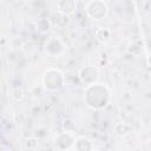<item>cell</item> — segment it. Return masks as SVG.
<instances>
[{"label": "cell", "instance_id": "7c38bea8", "mask_svg": "<svg viewBox=\"0 0 151 151\" xmlns=\"http://www.w3.org/2000/svg\"><path fill=\"white\" fill-rule=\"evenodd\" d=\"M24 1H25V2H28V1H31V0H24Z\"/></svg>", "mask_w": 151, "mask_h": 151}, {"label": "cell", "instance_id": "ba28073f", "mask_svg": "<svg viewBox=\"0 0 151 151\" xmlns=\"http://www.w3.org/2000/svg\"><path fill=\"white\" fill-rule=\"evenodd\" d=\"M74 147L77 150H91L92 149V145H91V142L87 139V138H84V137H80L76 140V144H74Z\"/></svg>", "mask_w": 151, "mask_h": 151}, {"label": "cell", "instance_id": "8fae6325", "mask_svg": "<svg viewBox=\"0 0 151 151\" xmlns=\"http://www.w3.org/2000/svg\"><path fill=\"white\" fill-rule=\"evenodd\" d=\"M38 26H39V28H40L41 31H47V29L50 28V26H51V21L47 20V19H41V20L38 22Z\"/></svg>", "mask_w": 151, "mask_h": 151}, {"label": "cell", "instance_id": "52a82bcc", "mask_svg": "<svg viewBox=\"0 0 151 151\" xmlns=\"http://www.w3.org/2000/svg\"><path fill=\"white\" fill-rule=\"evenodd\" d=\"M65 18H66V15L58 11V12H53V13L51 14L50 21H51L52 24L57 25V26H64V25L66 24V21H67V20H65Z\"/></svg>", "mask_w": 151, "mask_h": 151}, {"label": "cell", "instance_id": "9c48e42d", "mask_svg": "<svg viewBox=\"0 0 151 151\" xmlns=\"http://www.w3.org/2000/svg\"><path fill=\"white\" fill-rule=\"evenodd\" d=\"M96 39L99 42H106L110 39V31L105 28H100L96 32Z\"/></svg>", "mask_w": 151, "mask_h": 151}, {"label": "cell", "instance_id": "8992f818", "mask_svg": "<svg viewBox=\"0 0 151 151\" xmlns=\"http://www.w3.org/2000/svg\"><path fill=\"white\" fill-rule=\"evenodd\" d=\"M76 9V1L74 0H60L58 2V11L65 15L72 14Z\"/></svg>", "mask_w": 151, "mask_h": 151}, {"label": "cell", "instance_id": "30bf717a", "mask_svg": "<svg viewBox=\"0 0 151 151\" xmlns=\"http://www.w3.org/2000/svg\"><path fill=\"white\" fill-rule=\"evenodd\" d=\"M130 132V126L126 124H118L116 126V133L119 136H125Z\"/></svg>", "mask_w": 151, "mask_h": 151}, {"label": "cell", "instance_id": "5b68a950", "mask_svg": "<svg viewBox=\"0 0 151 151\" xmlns=\"http://www.w3.org/2000/svg\"><path fill=\"white\" fill-rule=\"evenodd\" d=\"M63 51H64V45H63V42L59 39L53 38V39L47 41V44H46V52L50 55H58Z\"/></svg>", "mask_w": 151, "mask_h": 151}, {"label": "cell", "instance_id": "7a4b0ae2", "mask_svg": "<svg viewBox=\"0 0 151 151\" xmlns=\"http://www.w3.org/2000/svg\"><path fill=\"white\" fill-rule=\"evenodd\" d=\"M44 85L47 90L51 91H55L58 88H60L64 84V76L59 70L55 68H51L48 71H46V73L44 74L42 78Z\"/></svg>", "mask_w": 151, "mask_h": 151}, {"label": "cell", "instance_id": "6da1fadb", "mask_svg": "<svg viewBox=\"0 0 151 151\" xmlns=\"http://www.w3.org/2000/svg\"><path fill=\"white\" fill-rule=\"evenodd\" d=\"M109 100H110V92L105 86L99 84L87 85L85 91V101L87 106L94 110H100L107 105Z\"/></svg>", "mask_w": 151, "mask_h": 151}, {"label": "cell", "instance_id": "277c9868", "mask_svg": "<svg viewBox=\"0 0 151 151\" xmlns=\"http://www.w3.org/2000/svg\"><path fill=\"white\" fill-rule=\"evenodd\" d=\"M79 78H80L81 83L85 85L94 84L96 80L98 79V71L94 66H85L80 70Z\"/></svg>", "mask_w": 151, "mask_h": 151}, {"label": "cell", "instance_id": "3957f363", "mask_svg": "<svg viewBox=\"0 0 151 151\" xmlns=\"http://www.w3.org/2000/svg\"><path fill=\"white\" fill-rule=\"evenodd\" d=\"M109 8L105 2L100 0H92L86 5V13L88 17H91L94 20L104 19L107 15Z\"/></svg>", "mask_w": 151, "mask_h": 151}]
</instances>
